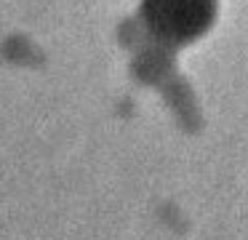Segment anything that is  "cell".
<instances>
[{"label": "cell", "mask_w": 248, "mask_h": 240, "mask_svg": "<svg viewBox=\"0 0 248 240\" xmlns=\"http://www.w3.org/2000/svg\"><path fill=\"white\" fill-rule=\"evenodd\" d=\"M219 0H141V21L157 43L182 48L214 27Z\"/></svg>", "instance_id": "1"}]
</instances>
